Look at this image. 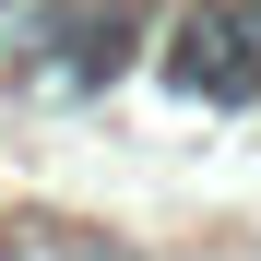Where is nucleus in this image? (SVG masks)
<instances>
[{
  "instance_id": "f257e3e1",
  "label": "nucleus",
  "mask_w": 261,
  "mask_h": 261,
  "mask_svg": "<svg viewBox=\"0 0 261 261\" xmlns=\"http://www.w3.org/2000/svg\"><path fill=\"white\" fill-rule=\"evenodd\" d=\"M166 71H178V95H214V107L261 95V0H238V12H190L178 48H166Z\"/></svg>"
},
{
  "instance_id": "f03ea898",
  "label": "nucleus",
  "mask_w": 261,
  "mask_h": 261,
  "mask_svg": "<svg viewBox=\"0 0 261 261\" xmlns=\"http://www.w3.org/2000/svg\"><path fill=\"white\" fill-rule=\"evenodd\" d=\"M0 12H12V0H0Z\"/></svg>"
}]
</instances>
